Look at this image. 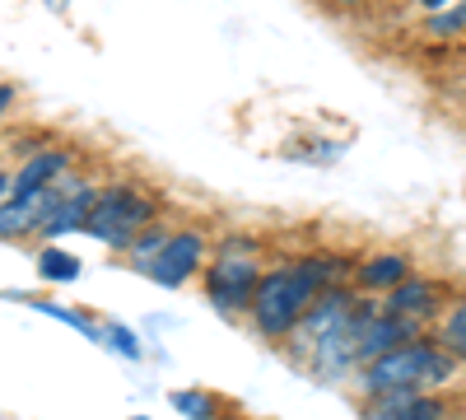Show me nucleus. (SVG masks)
Instances as JSON below:
<instances>
[{"label": "nucleus", "mask_w": 466, "mask_h": 420, "mask_svg": "<svg viewBox=\"0 0 466 420\" xmlns=\"http://www.w3.org/2000/svg\"><path fill=\"white\" fill-rule=\"evenodd\" d=\"M461 10H466V0H461Z\"/></svg>", "instance_id": "25"}, {"label": "nucleus", "mask_w": 466, "mask_h": 420, "mask_svg": "<svg viewBox=\"0 0 466 420\" xmlns=\"http://www.w3.org/2000/svg\"><path fill=\"white\" fill-rule=\"evenodd\" d=\"M94 197H98V178L85 173V164L66 173L56 182V201L43 220V229H37V239L43 243H61L70 234H85V224H89V210H94Z\"/></svg>", "instance_id": "8"}, {"label": "nucleus", "mask_w": 466, "mask_h": 420, "mask_svg": "<svg viewBox=\"0 0 466 420\" xmlns=\"http://www.w3.org/2000/svg\"><path fill=\"white\" fill-rule=\"evenodd\" d=\"M210 252H233V257H266V239L248 229H224L210 239Z\"/></svg>", "instance_id": "16"}, {"label": "nucleus", "mask_w": 466, "mask_h": 420, "mask_svg": "<svg viewBox=\"0 0 466 420\" xmlns=\"http://www.w3.org/2000/svg\"><path fill=\"white\" fill-rule=\"evenodd\" d=\"M448 299H452V285L415 266L401 285H392V290L382 294V309L406 313V318H415V323H424V327H434V323L443 318V309H448Z\"/></svg>", "instance_id": "9"}, {"label": "nucleus", "mask_w": 466, "mask_h": 420, "mask_svg": "<svg viewBox=\"0 0 466 420\" xmlns=\"http://www.w3.org/2000/svg\"><path fill=\"white\" fill-rule=\"evenodd\" d=\"M52 201H56V187L10 192V201H0V243H37V229H43Z\"/></svg>", "instance_id": "10"}, {"label": "nucleus", "mask_w": 466, "mask_h": 420, "mask_svg": "<svg viewBox=\"0 0 466 420\" xmlns=\"http://www.w3.org/2000/svg\"><path fill=\"white\" fill-rule=\"evenodd\" d=\"M360 420H466V397H457L452 388L360 397Z\"/></svg>", "instance_id": "7"}, {"label": "nucleus", "mask_w": 466, "mask_h": 420, "mask_svg": "<svg viewBox=\"0 0 466 420\" xmlns=\"http://www.w3.org/2000/svg\"><path fill=\"white\" fill-rule=\"evenodd\" d=\"M355 303H360V290L350 285V281H336V285H327L313 303H308V313L299 318V327L289 332V341H285V351L294 355V360H303L308 351L318 346V341H327L331 332H340L345 323H350V313H355Z\"/></svg>", "instance_id": "6"}, {"label": "nucleus", "mask_w": 466, "mask_h": 420, "mask_svg": "<svg viewBox=\"0 0 466 420\" xmlns=\"http://www.w3.org/2000/svg\"><path fill=\"white\" fill-rule=\"evenodd\" d=\"M257 281H261V257H233V252H210L206 271H201V294L215 313L224 318H243L248 303L257 294Z\"/></svg>", "instance_id": "5"}, {"label": "nucleus", "mask_w": 466, "mask_h": 420, "mask_svg": "<svg viewBox=\"0 0 466 420\" xmlns=\"http://www.w3.org/2000/svg\"><path fill=\"white\" fill-rule=\"evenodd\" d=\"M131 420H154V415H131Z\"/></svg>", "instance_id": "24"}, {"label": "nucleus", "mask_w": 466, "mask_h": 420, "mask_svg": "<svg viewBox=\"0 0 466 420\" xmlns=\"http://www.w3.org/2000/svg\"><path fill=\"white\" fill-rule=\"evenodd\" d=\"M168 234H173V220H168V215H159V220H149V224L140 229V234L131 239V248L122 252V261L131 266L136 276H145V271H149V261H154V257L164 252Z\"/></svg>", "instance_id": "14"}, {"label": "nucleus", "mask_w": 466, "mask_h": 420, "mask_svg": "<svg viewBox=\"0 0 466 420\" xmlns=\"http://www.w3.org/2000/svg\"><path fill=\"white\" fill-rule=\"evenodd\" d=\"M210 229L197 224V220H187V224H173V234L164 243V252L149 261V271L145 281H154L159 290H187L191 281H201L206 271V261H210Z\"/></svg>", "instance_id": "4"}, {"label": "nucleus", "mask_w": 466, "mask_h": 420, "mask_svg": "<svg viewBox=\"0 0 466 420\" xmlns=\"http://www.w3.org/2000/svg\"><path fill=\"white\" fill-rule=\"evenodd\" d=\"M410 271H415V257H410V252L382 248V252L355 257V266H350V285H355L360 294H378V299H382L392 285H401Z\"/></svg>", "instance_id": "12"}, {"label": "nucleus", "mask_w": 466, "mask_h": 420, "mask_svg": "<svg viewBox=\"0 0 466 420\" xmlns=\"http://www.w3.org/2000/svg\"><path fill=\"white\" fill-rule=\"evenodd\" d=\"M10 192H15V169L0 164V201H10Z\"/></svg>", "instance_id": "23"}, {"label": "nucleus", "mask_w": 466, "mask_h": 420, "mask_svg": "<svg viewBox=\"0 0 466 420\" xmlns=\"http://www.w3.org/2000/svg\"><path fill=\"white\" fill-rule=\"evenodd\" d=\"M406 5H410V0H406Z\"/></svg>", "instance_id": "26"}, {"label": "nucleus", "mask_w": 466, "mask_h": 420, "mask_svg": "<svg viewBox=\"0 0 466 420\" xmlns=\"http://www.w3.org/2000/svg\"><path fill=\"white\" fill-rule=\"evenodd\" d=\"M410 5H415L420 15H439V10H448V5H457V0H410Z\"/></svg>", "instance_id": "22"}, {"label": "nucleus", "mask_w": 466, "mask_h": 420, "mask_svg": "<svg viewBox=\"0 0 466 420\" xmlns=\"http://www.w3.org/2000/svg\"><path fill=\"white\" fill-rule=\"evenodd\" d=\"M159 215H168V201L159 187H149L145 178H107V182H98L85 239H94L112 257H122L131 248V239Z\"/></svg>", "instance_id": "3"}, {"label": "nucleus", "mask_w": 466, "mask_h": 420, "mask_svg": "<svg viewBox=\"0 0 466 420\" xmlns=\"http://www.w3.org/2000/svg\"><path fill=\"white\" fill-rule=\"evenodd\" d=\"M19 103H24V89H19L15 80H0V131H5V127L15 122Z\"/></svg>", "instance_id": "20"}, {"label": "nucleus", "mask_w": 466, "mask_h": 420, "mask_svg": "<svg viewBox=\"0 0 466 420\" xmlns=\"http://www.w3.org/2000/svg\"><path fill=\"white\" fill-rule=\"evenodd\" d=\"M336 10H345V15H364V10H373V5H382V0H331Z\"/></svg>", "instance_id": "21"}, {"label": "nucleus", "mask_w": 466, "mask_h": 420, "mask_svg": "<svg viewBox=\"0 0 466 420\" xmlns=\"http://www.w3.org/2000/svg\"><path fill=\"white\" fill-rule=\"evenodd\" d=\"M173 411H182L187 420H215L219 415V402L201 388H187V393H173Z\"/></svg>", "instance_id": "17"}, {"label": "nucleus", "mask_w": 466, "mask_h": 420, "mask_svg": "<svg viewBox=\"0 0 466 420\" xmlns=\"http://www.w3.org/2000/svg\"><path fill=\"white\" fill-rule=\"evenodd\" d=\"M350 266H355V257L331 252V248H308L299 257H280V261L261 266L257 294L243 313L248 327L261 341H270V346H285L289 332L299 327V318L308 313V303H313L327 285L350 281Z\"/></svg>", "instance_id": "1"}, {"label": "nucleus", "mask_w": 466, "mask_h": 420, "mask_svg": "<svg viewBox=\"0 0 466 420\" xmlns=\"http://www.w3.org/2000/svg\"><path fill=\"white\" fill-rule=\"evenodd\" d=\"M56 136L52 131H19V136H10L5 140V159L10 164H19V159H28L33 155V149H43V145H52Z\"/></svg>", "instance_id": "18"}, {"label": "nucleus", "mask_w": 466, "mask_h": 420, "mask_svg": "<svg viewBox=\"0 0 466 420\" xmlns=\"http://www.w3.org/2000/svg\"><path fill=\"white\" fill-rule=\"evenodd\" d=\"M33 266H37V281H52V285H70V281L85 276V261L61 243H37Z\"/></svg>", "instance_id": "15"}, {"label": "nucleus", "mask_w": 466, "mask_h": 420, "mask_svg": "<svg viewBox=\"0 0 466 420\" xmlns=\"http://www.w3.org/2000/svg\"><path fill=\"white\" fill-rule=\"evenodd\" d=\"M461 378V364L439 346L434 332H424L415 341L382 351L373 360H364L355 369L360 397H387V393H434V388H452Z\"/></svg>", "instance_id": "2"}, {"label": "nucleus", "mask_w": 466, "mask_h": 420, "mask_svg": "<svg viewBox=\"0 0 466 420\" xmlns=\"http://www.w3.org/2000/svg\"><path fill=\"white\" fill-rule=\"evenodd\" d=\"M103 341H107V346H116L127 360H140V336L127 332L122 323H107V327H103Z\"/></svg>", "instance_id": "19"}, {"label": "nucleus", "mask_w": 466, "mask_h": 420, "mask_svg": "<svg viewBox=\"0 0 466 420\" xmlns=\"http://www.w3.org/2000/svg\"><path fill=\"white\" fill-rule=\"evenodd\" d=\"M434 336H439V346L466 369V290H452V299H448V309H443V318L430 327Z\"/></svg>", "instance_id": "13"}, {"label": "nucleus", "mask_w": 466, "mask_h": 420, "mask_svg": "<svg viewBox=\"0 0 466 420\" xmlns=\"http://www.w3.org/2000/svg\"><path fill=\"white\" fill-rule=\"evenodd\" d=\"M15 169V192H33V187H56L66 173L80 169V149L70 140H52L43 149H33L28 159L10 164Z\"/></svg>", "instance_id": "11"}]
</instances>
